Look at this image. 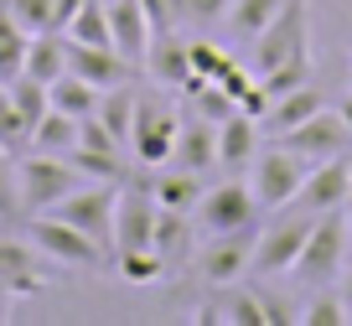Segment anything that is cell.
Wrapping results in <instances>:
<instances>
[{"label":"cell","instance_id":"cell-1","mask_svg":"<svg viewBox=\"0 0 352 326\" xmlns=\"http://www.w3.org/2000/svg\"><path fill=\"white\" fill-rule=\"evenodd\" d=\"M296 57H311V0H285L280 16L249 42L254 78H264L280 63H296Z\"/></svg>","mask_w":352,"mask_h":326},{"label":"cell","instance_id":"cell-2","mask_svg":"<svg viewBox=\"0 0 352 326\" xmlns=\"http://www.w3.org/2000/svg\"><path fill=\"white\" fill-rule=\"evenodd\" d=\"M26 239L42 259L52 264H67V270H104V259H114V249H104L99 239H88L83 228L63 223L57 213H32L26 223Z\"/></svg>","mask_w":352,"mask_h":326},{"label":"cell","instance_id":"cell-3","mask_svg":"<svg viewBox=\"0 0 352 326\" xmlns=\"http://www.w3.org/2000/svg\"><path fill=\"white\" fill-rule=\"evenodd\" d=\"M347 243H352V228H347V213H321L311 217V233H306V249H300L296 259V280L300 285H327L342 274V264H347Z\"/></svg>","mask_w":352,"mask_h":326},{"label":"cell","instance_id":"cell-4","mask_svg":"<svg viewBox=\"0 0 352 326\" xmlns=\"http://www.w3.org/2000/svg\"><path fill=\"white\" fill-rule=\"evenodd\" d=\"M16 182H21V213H52L67 192L83 186V171H78L67 155L32 151L21 166H16Z\"/></svg>","mask_w":352,"mask_h":326},{"label":"cell","instance_id":"cell-5","mask_svg":"<svg viewBox=\"0 0 352 326\" xmlns=\"http://www.w3.org/2000/svg\"><path fill=\"white\" fill-rule=\"evenodd\" d=\"M176 130H182V109L161 94H140V109H135V130H130V155L140 166H171L176 151Z\"/></svg>","mask_w":352,"mask_h":326},{"label":"cell","instance_id":"cell-6","mask_svg":"<svg viewBox=\"0 0 352 326\" xmlns=\"http://www.w3.org/2000/svg\"><path fill=\"white\" fill-rule=\"evenodd\" d=\"M306 171H311L306 155H296L290 145H270V151L254 155L249 186H254V197H259L264 213H280V207L296 202V192H300V182H306Z\"/></svg>","mask_w":352,"mask_h":326},{"label":"cell","instance_id":"cell-7","mask_svg":"<svg viewBox=\"0 0 352 326\" xmlns=\"http://www.w3.org/2000/svg\"><path fill=\"white\" fill-rule=\"evenodd\" d=\"M306 233H311V217L306 213H290L280 223H264L254 233V249H249V274L259 280H280V274L296 270L300 249H306Z\"/></svg>","mask_w":352,"mask_h":326},{"label":"cell","instance_id":"cell-8","mask_svg":"<svg viewBox=\"0 0 352 326\" xmlns=\"http://www.w3.org/2000/svg\"><path fill=\"white\" fill-rule=\"evenodd\" d=\"M259 213L264 207H259V197H254V186L239 182V176H228V182H218V186L202 192V202H197L192 217H197L202 233H243V228H254Z\"/></svg>","mask_w":352,"mask_h":326},{"label":"cell","instance_id":"cell-9","mask_svg":"<svg viewBox=\"0 0 352 326\" xmlns=\"http://www.w3.org/2000/svg\"><path fill=\"white\" fill-rule=\"evenodd\" d=\"M120 186L124 182L78 186V192H67L52 213L63 217V223H73V228H83L88 239H99L104 249H114V202H120Z\"/></svg>","mask_w":352,"mask_h":326},{"label":"cell","instance_id":"cell-10","mask_svg":"<svg viewBox=\"0 0 352 326\" xmlns=\"http://www.w3.org/2000/svg\"><path fill=\"white\" fill-rule=\"evenodd\" d=\"M249 249H254V228L243 233H208L197 249V274L212 290H228L249 274Z\"/></svg>","mask_w":352,"mask_h":326},{"label":"cell","instance_id":"cell-11","mask_svg":"<svg viewBox=\"0 0 352 326\" xmlns=\"http://www.w3.org/2000/svg\"><path fill=\"white\" fill-rule=\"evenodd\" d=\"M352 197V171H347V155H331V161H316L306 171V182H300L296 192V213L306 217H321V213H337V207H347Z\"/></svg>","mask_w":352,"mask_h":326},{"label":"cell","instance_id":"cell-12","mask_svg":"<svg viewBox=\"0 0 352 326\" xmlns=\"http://www.w3.org/2000/svg\"><path fill=\"white\" fill-rule=\"evenodd\" d=\"M280 145H290L296 155H306V161L316 166V161H331V155H347L352 151V130L342 124L337 109H321V114H311L306 124H296V130L280 135Z\"/></svg>","mask_w":352,"mask_h":326},{"label":"cell","instance_id":"cell-13","mask_svg":"<svg viewBox=\"0 0 352 326\" xmlns=\"http://www.w3.org/2000/svg\"><path fill=\"white\" fill-rule=\"evenodd\" d=\"M155 202L151 186H120V202H114V249H151L155 243Z\"/></svg>","mask_w":352,"mask_h":326},{"label":"cell","instance_id":"cell-14","mask_svg":"<svg viewBox=\"0 0 352 326\" xmlns=\"http://www.w3.org/2000/svg\"><path fill=\"white\" fill-rule=\"evenodd\" d=\"M109 32H114V52L130 67H145L151 57V16H145L140 0H109Z\"/></svg>","mask_w":352,"mask_h":326},{"label":"cell","instance_id":"cell-15","mask_svg":"<svg viewBox=\"0 0 352 326\" xmlns=\"http://www.w3.org/2000/svg\"><path fill=\"white\" fill-rule=\"evenodd\" d=\"M259 140H264V124L259 120H249L243 109H239V114H228V120L218 124V166L228 176H243L254 166V155L264 151Z\"/></svg>","mask_w":352,"mask_h":326},{"label":"cell","instance_id":"cell-16","mask_svg":"<svg viewBox=\"0 0 352 326\" xmlns=\"http://www.w3.org/2000/svg\"><path fill=\"white\" fill-rule=\"evenodd\" d=\"M171 166L182 171H212L218 166V124H208L202 114H182V130H176V151H171Z\"/></svg>","mask_w":352,"mask_h":326},{"label":"cell","instance_id":"cell-17","mask_svg":"<svg viewBox=\"0 0 352 326\" xmlns=\"http://www.w3.org/2000/svg\"><path fill=\"white\" fill-rule=\"evenodd\" d=\"M67 73L88 78L94 88H114V83H130L140 67H130L114 47H83V42H67Z\"/></svg>","mask_w":352,"mask_h":326},{"label":"cell","instance_id":"cell-18","mask_svg":"<svg viewBox=\"0 0 352 326\" xmlns=\"http://www.w3.org/2000/svg\"><path fill=\"white\" fill-rule=\"evenodd\" d=\"M145 73L155 78V83H166V88H187L192 78V52H187V42H182V32H155L151 36V57H145Z\"/></svg>","mask_w":352,"mask_h":326},{"label":"cell","instance_id":"cell-19","mask_svg":"<svg viewBox=\"0 0 352 326\" xmlns=\"http://www.w3.org/2000/svg\"><path fill=\"white\" fill-rule=\"evenodd\" d=\"M321 109H327V104H321L316 83H306V88H296V94H280L259 124H264L270 135H285V130H296V124H306L311 114H321Z\"/></svg>","mask_w":352,"mask_h":326},{"label":"cell","instance_id":"cell-20","mask_svg":"<svg viewBox=\"0 0 352 326\" xmlns=\"http://www.w3.org/2000/svg\"><path fill=\"white\" fill-rule=\"evenodd\" d=\"M187 217L192 213H171V207H161V217H155V254L166 259V270L197 249V223H187Z\"/></svg>","mask_w":352,"mask_h":326},{"label":"cell","instance_id":"cell-21","mask_svg":"<svg viewBox=\"0 0 352 326\" xmlns=\"http://www.w3.org/2000/svg\"><path fill=\"white\" fill-rule=\"evenodd\" d=\"M26 73L52 88L57 78L67 73V36L63 32H36L32 47H26Z\"/></svg>","mask_w":352,"mask_h":326},{"label":"cell","instance_id":"cell-22","mask_svg":"<svg viewBox=\"0 0 352 326\" xmlns=\"http://www.w3.org/2000/svg\"><path fill=\"white\" fill-rule=\"evenodd\" d=\"M151 192H155V202L161 207H171V213H197V202H202V176L197 171H182V166H171V171H161L151 182Z\"/></svg>","mask_w":352,"mask_h":326},{"label":"cell","instance_id":"cell-23","mask_svg":"<svg viewBox=\"0 0 352 326\" xmlns=\"http://www.w3.org/2000/svg\"><path fill=\"white\" fill-rule=\"evenodd\" d=\"M0 285H6L11 295L42 290V270H36L32 239H26V243H0Z\"/></svg>","mask_w":352,"mask_h":326},{"label":"cell","instance_id":"cell-24","mask_svg":"<svg viewBox=\"0 0 352 326\" xmlns=\"http://www.w3.org/2000/svg\"><path fill=\"white\" fill-rule=\"evenodd\" d=\"M26 47H32V32L11 16V6L0 0V83L26 73Z\"/></svg>","mask_w":352,"mask_h":326},{"label":"cell","instance_id":"cell-25","mask_svg":"<svg viewBox=\"0 0 352 326\" xmlns=\"http://www.w3.org/2000/svg\"><path fill=\"white\" fill-rule=\"evenodd\" d=\"M135 109H140V94H135L130 83H114L99 94V120L114 130V140L130 151V130H135Z\"/></svg>","mask_w":352,"mask_h":326},{"label":"cell","instance_id":"cell-26","mask_svg":"<svg viewBox=\"0 0 352 326\" xmlns=\"http://www.w3.org/2000/svg\"><path fill=\"white\" fill-rule=\"evenodd\" d=\"M78 124L73 114H63V109H47L42 120L32 124V151H47V155H67L78 145Z\"/></svg>","mask_w":352,"mask_h":326},{"label":"cell","instance_id":"cell-27","mask_svg":"<svg viewBox=\"0 0 352 326\" xmlns=\"http://www.w3.org/2000/svg\"><path fill=\"white\" fill-rule=\"evenodd\" d=\"M67 42H83V47H114V32H109V0H83L78 16L67 21Z\"/></svg>","mask_w":352,"mask_h":326},{"label":"cell","instance_id":"cell-28","mask_svg":"<svg viewBox=\"0 0 352 326\" xmlns=\"http://www.w3.org/2000/svg\"><path fill=\"white\" fill-rule=\"evenodd\" d=\"M47 94H52V109L73 114V120H88V114H99V94H104V88H94L88 78H78V73H63Z\"/></svg>","mask_w":352,"mask_h":326},{"label":"cell","instance_id":"cell-29","mask_svg":"<svg viewBox=\"0 0 352 326\" xmlns=\"http://www.w3.org/2000/svg\"><path fill=\"white\" fill-rule=\"evenodd\" d=\"M280 6H285V0H233V11H228L223 26H228L233 36H243V42H254V36L280 16Z\"/></svg>","mask_w":352,"mask_h":326},{"label":"cell","instance_id":"cell-30","mask_svg":"<svg viewBox=\"0 0 352 326\" xmlns=\"http://www.w3.org/2000/svg\"><path fill=\"white\" fill-rule=\"evenodd\" d=\"M114 270H120V280H130V285H155L166 274V259L155 254V243L151 249H114Z\"/></svg>","mask_w":352,"mask_h":326},{"label":"cell","instance_id":"cell-31","mask_svg":"<svg viewBox=\"0 0 352 326\" xmlns=\"http://www.w3.org/2000/svg\"><path fill=\"white\" fill-rule=\"evenodd\" d=\"M187 104H192V114H202L208 124H223L228 114H239V98L228 94V88L218 83V78H208V83H197L187 94Z\"/></svg>","mask_w":352,"mask_h":326},{"label":"cell","instance_id":"cell-32","mask_svg":"<svg viewBox=\"0 0 352 326\" xmlns=\"http://www.w3.org/2000/svg\"><path fill=\"white\" fill-rule=\"evenodd\" d=\"M202 321L208 326H218V321H228V326H264L259 290H233L228 301H223V311H202Z\"/></svg>","mask_w":352,"mask_h":326},{"label":"cell","instance_id":"cell-33","mask_svg":"<svg viewBox=\"0 0 352 326\" xmlns=\"http://www.w3.org/2000/svg\"><path fill=\"white\" fill-rule=\"evenodd\" d=\"M311 57H296V63H280V67H270V73L259 78L264 88H270V98H280V94H296V88H306L311 83Z\"/></svg>","mask_w":352,"mask_h":326},{"label":"cell","instance_id":"cell-34","mask_svg":"<svg viewBox=\"0 0 352 326\" xmlns=\"http://www.w3.org/2000/svg\"><path fill=\"white\" fill-rule=\"evenodd\" d=\"M21 145H32V124L16 114V104H11V94H6V83H0V151H21Z\"/></svg>","mask_w":352,"mask_h":326},{"label":"cell","instance_id":"cell-35","mask_svg":"<svg viewBox=\"0 0 352 326\" xmlns=\"http://www.w3.org/2000/svg\"><path fill=\"white\" fill-rule=\"evenodd\" d=\"M67 161L83 171V182H88V176H99V182H124L120 155H104V151H88V145H73V151H67Z\"/></svg>","mask_w":352,"mask_h":326},{"label":"cell","instance_id":"cell-36","mask_svg":"<svg viewBox=\"0 0 352 326\" xmlns=\"http://www.w3.org/2000/svg\"><path fill=\"white\" fill-rule=\"evenodd\" d=\"M182 26H223L233 11V0H176Z\"/></svg>","mask_w":352,"mask_h":326},{"label":"cell","instance_id":"cell-37","mask_svg":"<svg viewBox=\"0 0 352 326\" xmlns=\"http://www.w3.org/2000/svg\"><path fill=\"white\" fill-rule=\"evenodd\" d=\"M342 321H352V311H347L342 295H316V301L300 311V326H342Z\"/></svg>","mask_w":352,"mask_h":326},{"label":"cell","instance_id":"cell-38","mask_svg":"<svg viewBox=\"0 0 352 326\" xmlns=\"http://www.w3.org/2000/svg\"><path fill=\"white\" fill-rule=\"evenodd\" d=\"M187 52H192V73H197V78H218L223 67L233 63L218 42H202V36H197V42H187Z\"/></svg>","mask_w":352,"mask_h":326},{"label":"cell","instance_id":"cell-39","mask_svg":"<svg viewBox=\"0 0 352 326\" xmlns=\"http://www.w3.org/2000/svg\"><path fill=\"white\" fill-rule=\"evenodd\" d=\"M11 6V16L26 26V32H52V0H6Z\"/></svg>","mask_w":352,"mask_h":326},{"label":"cell","instance_id":"cell-40","mask_svg":"<svg viewBox=\"0 0 352 326\" xmlns=\"http://www.w3.org/2000/svg\"><path fill=\"white\" fill-rule=\"evenodd\" d=\"M21 213V182H16V161L11 151H0V217Z\"/></svg>","mask_w":352,"mask_h":326},{"label":"cell","instance_id":"cell-41","mask_svg":"<svg viewBox=\"0 0 352 326\" xmlns=\"http://www.w3.org/2000/svg\"><path fill=\"white\" fill-rule=\"evenodd\" d=\"M259 305H264V326H296L300 311H290V301H280V295L259 290Z\"/></svg>","mask_w":352,"mask_h":326},{"label":"cell","instance_id":"cell-42","mask_svg":"<svg viewBox=\"0 0 352 326\" xmlns=\"http://www.w3.org/2000/svg\"><path fill=\"white\" fill-rule=\"evenodd\" d=\"M337 295L347 301V311H352V264H342V285H337Z\"/></svg>","mask_w":352,"mask_h":326},{"label":"cell","instance_id":"cell-43","mask_svg":"<svg viewBox=\"0 0 352 326\" xmlns=\"http://www.w3.org/2000/svg\"><path fill=\"white\" fill-rule=\"evenodd\" d=\"M337 114H342V124H347V130H352V88H347V94L337 98Z\"/></svg>","mask_w":352,"mask_h":326},{"label":"cell","instance_id":"cell-44","mask_svg":"<svg viewBox=\"0 0 352 326\" xmlns=\"http://www.w3.org/2000/svg\"><path fill=\"white\" fill-rule=\"evenodd\" d=\"M6 305H11V290H6V285H0V321H6Z\"/></svg>","mask_w":352,"mask_h":326},{"label":"cell","instance_id":"cell-45","mask_svg":"<svg viewBox=\"0 0 352 326\" xmlns=\"http://www.w3.org/2000/svg\"><path fill=\"white\" fill-rule=\"evenodd\" d=\"M347 228H352V197H347Z\"/></svg>","mask_w":352,"mask_h":326},{"label":"cell","instance_id":"cell-46","mask_svg":"<svg viewBox=\"0 0 352 326\" xmlns=\"http://www.w3.org/2000/svg\"><path fill=\"white\" fill-rule=\"evenodd\" d=\"M347 88H352V73H347Z\"/></svg>","mask_w":352,"mask_h":326}]
</instances>
